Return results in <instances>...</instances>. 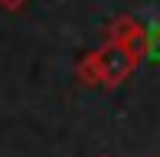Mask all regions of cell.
<instances>
[{
    "instance_id": "cell-4",
    "label": "cell",
    "mask_w": 160,
    "mask_h": 157,
    "mask_svg": "<svg viewBox=\"0 0 160 157\" xmlns=\"http://www.w3.org/2000/svg\"><path fill=\"white\" fill-rule=\"evenodd\" d=\"M144 59L160 62V23H154V26L144 30Z\"/></svg>"
},
{
    "instance_id": "cell-5",
    "label": "cell",
    "mask_w": 160,
    "mask_h": 157,
    "mask_svg": "<svg viewBox=\"0 0 160 157\" xmlns=\"http://www.w3.org/2000/svg\"><path fill=\"white\" fill-rule=\"evenodd\" d=\"M26 3H30V0H0V7H3V10H10V13H17V10H23Z\"/></svg>"
},
{
    "instance_id": "cell-2",
    "label": "cell",
    "mask_w": 160,
    "mask_h": 157,
    "mask_svg": "<svg viewBox=\"0 0 160 157\" xmlns=\"http://www.w3.org/2000/svg\"><path fill=\"white\" fill-rule=\"evenodd\" d=\"M141 39H144V26L137 23L134 17H114L111 23L105 26V43L128 46V43H141Z\"/></svg>"
},
{
    "instance_id": "cell-3",
    "label": "cell",
    "mask_w": 160,
    "mask_h": 157,
    "mask_svg": "<svg viewBox=\"0 0 160 157\" xmlns=\"http://www.w3.org/2000/svg\"><path fill=\"white\" fill-rule=\"evenodd\" d=\"M75 78L85 85V89H95V85H105V72H101V59H98V49L88 56H82L75 66Z\"/></svg>"
},
{
    "instance_id": "cell-6",
    "label": "cell",
    "mask_w": 160,
    "mask_h": 157,
    "mask_svg": "<svg viewBox=\"0 0 160 157\" xmlns=\"http://www.w3.org/2000/svg\"><path fill=\"white\" fill-rule=\"evenodd\" d=\"M98 157H111V154H98Z\"/></svg>"
},
{
    "instance_id": "cell-1",
    "label": "cell",
    "mask_w": 160,
    "mask_h": 157,
    "mask_svg": "<svg viewBox=\"0 0 160 157\" xmlns=\"http://www.w3.org/2000/svg\"><path fill=\"white\" fill-rule=\"evenodd\" d=\"M98 59H101V72H105V89H118L144 62V39L141 43H128V46L105 43L98 49Z\"/></svg>"
}]
</instances>
